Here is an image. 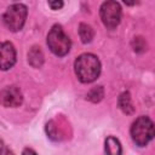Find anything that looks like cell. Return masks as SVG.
<instances>
[{
    "label": "cell",
    "mask_w": 155,
    "mask_h": 155,
    "mask_svg": "<svg viewBox=\"0 0 155 155\" xmlns=\"http://www.w3.org/2000/svg\"><path fill=\"white\" fill-rule=\"evenodd\" d=\"M25 18H27V6L23 4H13L4 13L2 21L6 28H8L11 31H18L24 25Z\"/></svg>",
    "instance_id": "cell-4"
},
{
    "label": "cell",
    "mask_w": 155,
    "mask_h": 155,
    "mask_svg": "<svg viewBox=\"0 0 155 155\" xmlns=\"http://www.w3.org/2000/svg\"><path fill=\"white\" fill-rule=\"evenodd\" d=\"M2 149H4V144H2V140L0 139V154L2 153Z\"/></svg>",
    "instance_id": "cell-16"
},
{
    "label": "cell",
    "mask_w": 155,
    "mask_h": 155,
    "mask_svg": "<svg viewBox=\"0 0 155 155\" xmlns=\"http://www.w3.org/2000/svg\"><path fill=\"white\" fill-rule=\"evenodd\" d=\"M104 96V91L102 86H97L93 87L92 90H90V92L87 93V99H90L91 102H99Z\"/></svg>",
    "instance_id": "cell-12"
},
{
    "label": "cell",
    "mask_w": 155,
    "mask_h": 155,
    "mask_svg": "<svg viewBox=\"0 0 155 155\" xmlns=\"http://www.w3.org/2000/svg\"><path fill=\"white\" fill-rule=\"evenodd\" d=\"M28 61L33 67H35V68L40 67L44 62V56H42L41 50L39 47H33L30 50V52L28 53Z\"/></svg>",
    "instance_id": "cell-10"
},
{
    "label": "cell",
    "mask_w": 155,
    "mask_h": 155,
    "mask_svg": "<svg viewBox=\"0 0 155 155\" xmlns=\"http://www.w3.org/2000/svg\"><path fill=\"white\" fill-rule=\"evenodd\" d=\"M133 44H134V51H137V52L144 51V48H145V42H144V40H143L142 38H134Z\"/></svg>",
    "instance_id": "cell-13"
},
{
    "label": "cell",
    "mask_w": 155,
    "mask_h": 155,
    "mask_svg": "<svg viewBox=\"0 0 155 155\" xmlns=\"http://www.w3.org/2000/svg\"><path fill=\"white\" fill-rule=\"evenodd\" d=\"M48 6H51V8L52 10H58V8H61L62 6H63V2L62 1H50L48 2Z\"/></svg>",
    "instance_id": "cell-14"
},
{
    "label": "cell",
    "mask_w": 155,
    "mask_h": 155,
    "mask_svg": "<svg viewBox=\"0 0 155 155\" xmlns=\"http://www.w3.org/2000/svg\"><path fill=\"white\" fill-rule=\"evenodd\" d=\"M105 154L107 155H121L122 148L117 138L110 136L105 139Z\"/></svg>",
    "instance_id": "cell-8"
},
{
    "label": "cell",
    "mask_w": 155,
    "mask_h": 155,
    "mask_svg": "<svg viewBox=\"0 0 155 155\" xmlns=\"http://www.w3.org/2000/svg\"><path fill=\"white\" fill-rule=\"evenodd\" d=\"M16 63L15 46L8 42H0V70H8Z\"/></svg>",
    "instance_id": "cell-7"
},
{
    "label": "cell",
    "mask_w": 155,
    "mask_h": 155,
    "mask_svg": "<svg viewBox=\"0 0 155 155\" xmlns=\"http://www.w3.org/2000/svg\"><path fill=\"white\" fill-rule=\"evenodd\" d=\"M74 68L78 79L81 82L88 84L98 78L101 73V62L92 53H82L76 58Z\"/></svg>",
    "instance_id": "cell-1"
},
{
    "label": "cell",
    "mask_w": 155,
    "mask_h": 155,
    "mask_svg": "<svg viewBox=\"0 0 155 155\" xmlns=\"http://www.w3.org/2000/svg\"><path fill=\"white\" fill-rule=\"evenodd\" d=\"M2 155H13V154H12V153H10V151H6V153H4Z\"/></svg>",
    "instance_id": "cell-17"
},
{
    "label": "cell",
    "mask_w": 155,
    "mask_h": 155,
    "mask_svg": "<svg viewBox=\"0 0 155 155\" xmlns=\"http://www.w3.org/2000/svg\"><path fill=\"white\" fill-rule=\"evenodd\" d=\"M119 107L120 109L125 113V114H132L134 108H133V104H132V101H131V96L128 92H124L120 94L119 97Z\"/></svg>",
    "instance_id": "cell-9"
},
{
    "label": "cell",
    "mask_w": 155,
    "mask_h": 155,
    "mask_svg": "<svg viewBox=\"0 0 155 155\" xmlns=\"http://www.w3.org/2000/svg\"><path fill=\"white\" fill-rule=\"evenodd\" d=\"M79 35H80L81 41L84 44H87V42H90L93 39L94 33H93V29L90 25H87L85 23H81L79 25Z\"/></svg>",
    "instance_id": "cell-11"
},
{
    "label": "cell",
    "mask_w": 155,
    "mask_h": 155,
    "mask_svg": "<svg viewBox=\"0 0 155 155\" xmlns=\"http://www.w3.org/2000/svg\"><path fill=\"white\" fill-rule=\"evenodd\" d=\"M22 155H36V153H35L33 149H29V148H27V149H24V150H23Z\"/></svg>",
    "instance_id": "cell-15"
},
{
    "label": "cell",
    "mask_w": 155,
    "mask_h": 155,
    "mask_svg": "<svg viewBox=\"0 0 155 155\" xmlns=\"http://www.w3.org/2000/svg\"><path fill=\"white\" fill-rule=\"evenodd\" d=\"M131 136L133 142L139 145H147L154 137V124L148 116L138 117L131 127Z\"/></svg>",
    "instance_id": "cell-2"
},
{
    "label": "cell",
    "mask_w": 155,
    "mask_h": 155,
    "mask_svg": "<svg viewBox=\"0 0 155 155\" xmlns=\"http://www.w3.org/2000/svg\"><path fill=\"white\" fill-rule=\"evenodd\" d=\"M47 45L56 56L62 57L69 52L71 42L61 25H53L47 35Z\"/></svg>",
    "instance_id": "cell-3"
},
{
    "label": "cell",
    "mask_w": 155,
    "mask_h": 155,
    "mask_svg": "<svg viewBox=\"0 0 155 155\" xmlns=\"http://www.w3.org/2000/svg\"><path fill=\"white\" fill-rule=\"evenodd\" d=\"M101 18L103 24L109 28L114 29L119 25L121 19V6L116 1H105L101 6Z\"/></svg>",
    "instance_id": "cell-5"
},
{
    "label": "cell",
    "mask_w": 155,
    "mask_h": 155,
    "mask_svg": "<svg viewBox=\"0 0 155 155\" xmlns=\"http://www.w3.org/2000/svg\"><path fill=\"white\" fill-rule=\"evenodd\" d=\"M23 101L22 92L16 86H7L0 92V103L7 108L18 107Z\"/></svg>",
    "instance_id": "cell-6"
}]
</instances>
